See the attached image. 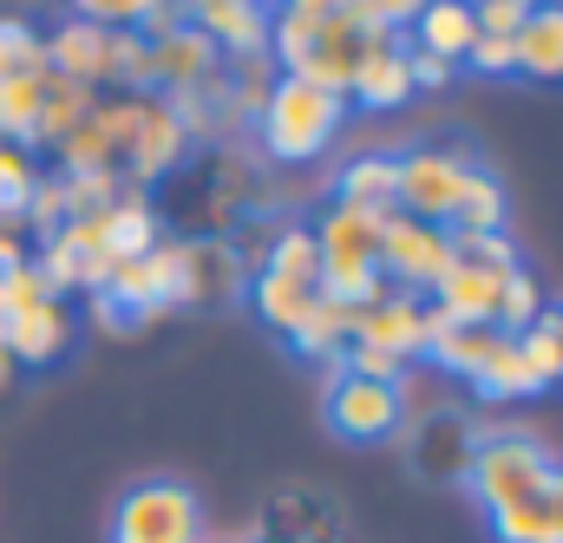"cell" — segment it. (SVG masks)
<instances>
[{"label": "cell", "instance_id": "d590c367", "mask_svg": "<svg viewBox=\"0 0 563 543\" xmlns=\"http://www.w3.org/2000/svg\"><path fill=\"white\" fill-rule=\"evenodd\" d=\"M538 314H544V288L531 281V269H511L505 281H498V308H492V328H498V334H525Z\"/></svg>", "mask_w": 563, "mask_h": 543}, {"label": "cell", "instance_id": "816d5d0a", "mask_svg": "<svg viewBox=\"0 0 563 543\" xmlns=\"http://www.w3.org/2000/svg\"><path fill=\"white\" fill-rule=\"evenodd\" d=\"M256 543H288V538H256Z\"/></svg>", "mask_w": 563, "mask_h": 543}, {"label": "cell", "instance_id": "ba28073f", "mask_svg": "<svg viewBox=\"0 0 563 543\" xmlns=\"http://www.w3.org/2000/svg\"><path fill=\"white\" fill-rule=\"evenodd\" d=\"M132 125H139V99L132 92H119V99H99L73 132L59 137V170L66 177H79V170H119V157H125V144H132Z\"/></svg>", "mask_w": 563, "mask_h": 543}, {"label": "cell", "instance_id": "ab89813d", "mask_svg": "<svg viewBox=\"0 0 563 543\" xmlns=\"http://www.w3.org/2000/svg\"><path fill=\"white\" fill-rule=\"evenodd\" d=\"M0 73H46V33L26 20H0Z\"/></svg>", "mask_w": 563, "mask_h": 543}, {"label": "cell", "instance_id": "5b68a950", "mask_svg": "<svg viewBox=\"0 0 563 543\" xmlns=\"http://www.w3.org/2000/svg\"><path fill=\"white\" fill-rule=\"evenodd\" d=\"M478 164L452 144H413V151H394V210L420 217V223H452V203L465 190Z\"/></svg>", "mask_w": 563, "mask_h": 543}, {"label": "cell", "instance_id": "d4e9b609", "mask_svg": "<svg viewBox=\"0 0 563 543\" xmlns=\"http://www.w3.org/2000/svg\"><path fill=\"white\" fill-rule=\"evenodd\" d=\"M347 334H354V308H341V301L314 295V308H308V321L288 334V347H295V354H308V361H334V367H341Z\"/></svg>", "mask_w": 563, "mask_h": 543}, {"label": "cell", "instance_id": "7bdbcfd3", "mask_svg": "<svg viewBox=\"0 0 563 543\" xmlns=\"http://www.w3.org/2000/svg\"><path fill=\"white\" fill-rule=\"evenodd\" d=\"M465 66H472V73H485V79H505V73H518V53H511V40L478 33V40H472V53H465Z\"/></svg>", "mask_w": 563, "mask_h": 543}, {"label": "cell", "instance_id": "7dc6e473", "mask_svg": "<svg viewBox=\"0 0 563 543\" xmlns=\"http://www.w3.org/2000/svg\"><path fill=\"white\" fill-rule=\"evenodd\" d=\"M190 13H184V0H151V13H144V40H157V33H170V26H184Z\"/></svg>", "mask_w": 563, "mask_h": 543}, {"label": "cell", "instance_id": "4fadbf2b", "mask_svg": "<svg viewBox=\"0 0 563 543\" xmlns=\"http://www.w3.org/2000/svg\"><path fill=\"white\" fill-rule=\"evenodd\" d=\"M73 334H79V321H73V308H66V301H33V308L7 314L0 347H7V361H13V367H53V361L73 347Z\"/></svg>", "mask_w": 563, "mask_h": 543}, {"label": "cell", "instance_id": "484cf974", "mask_svg": "<svg viewBox=\"0 0 563 543\" xmlns=\"http://www.w3.org/2000/svg\"><path fill=\"white\" fill-rule=\"evenodd\" d=\"M106 79H112L119 92H132V99H151V92H157L151 40H144L139 26H119V33H106Z\"/></svg>", "mask_w": 563, "mask_h": 543}, {"label": "cell", "instance_id": "f907efd6", "mask_svg": "<svg viewBox=\"0 0 563 543\" xmlns=\"http://www.w3.org/2000/svg\"><path fill=\"white\" fill-rule=\"evenodd\" d=\"M7 374H13V361H7V347H0V387H7Z\"/></svg>", "mask_w": 563, "mask_h": 543}, {"label": "cell", "instance_id": "7402d4cb", "mask_svg": "<svg viewBox=\"0 0 563 543\" xmlns=\"http://www.w3.org/2000/svg\"><path fill=\"white\" fill-rule=\"evenodd\" d=\"M407 33H413V46L439 53V59H452V66H465V53H472V40H478L472 0H426L420 20H413Z\"/></svg>", "mask_w": 563, "mask_h": 543}, {"label": "cell", "instance_id": "836d02e7", "mask_svg": "<svg viewBox=\"0 0 563 543\" xmlns=\"http://www.w3.org/2000/svg\"><path fill=\"white\" fill-rule=\"evenodd\" d=\"M263 269L276 275H295V281H314L321 288V250H314V230L308 223H282L263 250Z\"/></svg>", "mask_w": 563, "mask_h": 543}, {"label": "cell", "instance_id": "b9f144b4", "mask_svg": "<svg viewBox=\"0 0 563 543\" xmlns=\"http://www.w3.org/2000/svg\"><path fill=\"white\" fill-rule=\"evenodd\" d=\"M538 0H472V20H478V33H498V40H511L518 26H525V13H531Z\"/></svg>", "mask_w": 563, "mask_h": 543}, {"label": "cell", "instance_id": "f1b7e54d", "mask_svg": "<svg viewBox=\"0 0 563 543\" xmlns=\"http://www.w3.org/2000/svg\"><path fill=\"white\" fill-rule=\"evenodd\" d=\"M223 79H230V119H243V125H256V112L269 106V92H276V59L269 53H250V59H223Z\"/></svg>", "mask_w": 563, "mask_h": 543}, {"label": "cell", "instance_id": "ffe728a7", "mask_svg": "<svg viewBox=\"0 0 563 543\" xmlns=\"http://www.w3.org/2000/svg\"><path fill=\"white\" fill-rule=\"evenodd\" d=\"M511 53H518V73L525 79L563 86V7H531L525 26L511 33Z\"/></svg>", "mask_w": 563, "mask_h": 543}, {"label": "cell", "instance_id": "8d00e7d4", "mask_svg": "<svg viewBox=\"0 0 563 543\" xmlns=\"http://www.w3.org/2000/svg\"><path fill=\"white\" fill-rule=\"evenodd\" d=\"M59 177H66V170H59ZM119 197H125V177H119V170H79V177H66V223L106 217Z\"/></svg>", "mask_w": 563, "mask_h": 543}, {"label": "cell", "instance_id": "f5cc1de1", "mask_svg": "<svg viewBox=\"0 0 563 543\" xmlns=\"http://www.w3.org/2000/svg\"><path fill=\"white\" fill-rule=\"evenodd\" d=\"M538 7H563V0H538Z\"/></svg>", "mask_w": 563, "mask_h": 543}, {"label": "cell", "instance_id": "4dcf8cb0", "mask_svg": "<svg viewBox=\"0 0 563 543\" xmlns=\"http://www.w3.org/2000/svg\"><path fill=\"white\" fill-rule=\"evenodd\" d=\"M445 236H452V263H465V269H485V275L525 269L511 230H445Z\"/></svg>", "mask_w": 563, "mask_h": 543}, {"label": "cell", "instance_id": "ac0fdd59", "mask_svg": "<svg viewBox=\"0 0 563 543\" xmlns=\"http://www.w3.org/2000/svg\"><path fill=\"white\" fill-rule=\"evenodd\" d=\"M151 66H157V92H177V86H197V79H210L217 66H223V53L184 20V26H170V33H157L151 40Z\"/></svg>", "mask_w": 563, "mask_h": 543}, {"label": "cell", "instance_id": "1f68e13d", "mask_svg": "<svg viewBox=\"0 0 563 543\" xmlns=\"http://www.w3.org/2000/svg\"><path fill=\"white\" fill-rule=\"evenodd\" d=\"M445 230H505V184L478 164L472 177H465V190H459V203H452V223Z\"/></svg>", "mask_w": 563, "mask_h": 543}, {"label": "cell", "instance_id": "cb8c5ba5", "mask_svg": "<svg viewBox=\"0 0 563 543\" xmlns=\"http://www.w3.org/2000/svg\"><path fill=\"white\" fill-rule=\"evenodd\" d=\"M498 281L505 275H485V269H465V263H452V269L432 281V308H445L452 321H492V308H498Z\"/></svg>", "mask_w": 563, "mask_h": 543}, {"label": "cell", "instance_id": "4316f807", "mask_svg": "<svg viewBox=\"0 0 563 543\" xmlns=\"http://www.w3.org/2000/svg\"><path fill=\"white\" fill-rule=\"evenodd\" d=\"M472 394L478 400H531V394H544V380L525 367V354H518V341L505 334L498 347H492V361L472 374Z\"/></svg>", "mask_w": 563, "mask_h": 543}, {"label": "cell", "instance_id": "30bf717a", "mask_svg": "<svg viewBox=\"0 0 563 543\" xmlns=\"http://www.w3.org/2000/svg\"><path fill=\"white\" fill-rule=\"evenodd\" d=\"M184 151H190L184 125H177L170 106L151 92V99H139V125H132L125 157H119V177H132V184H157V177H170V170L184 164Z\"/></svg>", "mask_w": 563, "mask_h": 543}, {"label": "cell", "instance_id": "9a60e30c", "mask_svg": "<svg viewBox=\"0 0 563 543\" xmlns=\"http://www.w3.org/2000/svg\"><path fill=\"white\" fill-rule=\"evenodd\" d=\"M505 334L492 328V321H452L445 308H432L426 301V354L420 361H432L439 374H452V380H472L485 361H492V347H498Z\"/></svg>", "mask_w": 563, "mask_h": 543}, {"label": "cell", "instance_id": "5bb4252c", "mask_svg": "<svg viewBox=\"0 0 563 543\" xmlns=\"http://www.w3.org/2000/svg\"><path fill=\"white\" fill-rule=\"evenodd\" d=\"M184 13L223 59L269 53V7L263 0H184Z\"/></svg>", "mask_w": 563, "mask_h": 543}, {"label": "cell", "instance_id": "9c48e42d", "mask_svg": "<svg viewBox=\"0 0 563 543\" xmlns=\"http://www.w3.org/2000/svg\"><path fill=\"white\" fill-rule=\"evenodd\" d=\"M184 263H177V308H210V301H236L250 288L243 275V250L223 243V236H197V243H177Z\"/></svg>", "mask_w": 563, "mask_h": 543}, {"label": "cell", "instance_id": "f546056e", "mask_svg": "<svg viewBox=\"0 0 563 543\" xmlns=\"http://www.w3.org/2000/svg\"><path fill=\"white\" fill-rule=\"evenodd\" d=\"M518 341V354H525V367L544 380V394L563 387V308H544L525 334H511Z\"/></svg>", "mask_w": 563, "mask_h": 543}, {"label": "cell", "instance_id": "7a4b0ae2", "mask_svg": "<svg viewBox=\"0 0 563 543\" xmlns=\"http://www.w3.org/2000/svg\"><path fill=\"white\" fill-rule=\"evenodd\" d=\"M551 472H558V458L544 452V439L505 425V432H472V452H465L459 485H465L472 505L492 518V511H505V505L544 498V491H551Z\"/></svg>", "mask_w": 563, "mask_h": 543}, {"label": "cell", "instance_id": "bcb514c9", "mask_svg": "<svg viewBox=\"0 0 563 543\" xmlns=\"http://www.w3.org/2000/svg\"><path fill=\"white\" fill-rule=\"evenodd\" d=\"M92 321H99L106 334H144V328H151L144 314H132V308H119L112 295H92Z\"/></svg>", "mask_w": 563, "mask_h": 543}, {"label": "cell", "instance_id": "db71d44e", "mask_svg": "<svg viewBox=\"0 0 563 543\" xmlns=\"http://www.w3.org/2000/svg\"><path fill=\"white\" fill-rule=\"evenodd\" d=\"M263 7H269V13H276V7H282V0H263Z\"/></svg>", "mask_w": 563, "mask_h": 543}, {"label": "cell", "instance_id": "60d3db41", "mask_svg": "<svg viewBox=\"0 0 563 543\" xmlns=\"http://www.w3.org/2000/svg\"><path fill=\"white\" fill-rule=\"evenodd\" d=\"M66 7H73V20H92V26H106V33L144 26V13H151V0H66Z\"/></svg>", "mask_w": 563, "mask_h": 543}, {"label": "cell", "instance_id": "8992f818", "mask_svg": "<svg viewBox=\"0 0 563 543\" xmlns=\"http://www.w3.org/2000/svg\"><path fill=\"white\" fill-rule=\"evenodd\" d=\"M321 419H328V432L347 439V445H380V439H394V432L407 425V387H394V380H361V374L334 367V380H328V394H321Z\"/></svg>", "mask_w": 563, "mask_h": 543}, {"label": "cell", "instance_id": "ee69618b", "mask_svg": "<svg viewBox=\"0 0 563 543\" xmlns=\"http://www.w3.org/2000/svg\"><path fill=\"white\" fill-rule=\"evenodd\" d=\"M354 7H361V20H367L374 33H407V26L420 20L426 0H354Z\"/></svg>", "mask_w": 563, "mask_h": 543}, {"label": "cell", "instance_id": "e575fe53", "mask_svg": "<svg viewBox=\"0 0 563 543\" xmlns=\"http://www.w3.org/2000/svg\"><path fill=\"white\" fill-rule=\"evenodd\" d=\"M498 543H558V518H551V491L544 498H525V505H505L485 518Z\"/></svg>", "mask_w": 563, "mask_h": 543}, {"label": "cell", "instance_id": "d6a6232c", "mask_svg": "<svg viewBox=\"0 0 563 543\" xmlns=\"http://www.w3.org/2000/svg\"><path fill=\"white\" fill-rule=\"evenodd\" d=\"M33 119H40V73H0V137L33 151Z\"/></svg>", "mask_w": 563, "mask_h": 543}, {"label": "cell", "instance_id": "6da1fadb", "mask_svg": "<svg viewBox=\"0 0 563 543\" xmlns=\"http://www.w3.org/2000/svg\"><path fill=\"white\" fill-rule=\"evenodd\" d=\"M367 40H374V26L361 20L354 0H341L328 13H301V7H276L269 13V59H276V73L308 79L321 92H341V99H347V79H354Z\"/></svg>", "mask_w": 563, "mask_h": 543}, {"label": "cell", "instance_id": "f6af8a7d", "mask_svg": "<svg viewBox=\"0 0 563 543\" xmlns=\"http://www.w3.org/2000/svg\"><path fill=\"white\" fill-rule=\"evenodd\" d=\"M407 73H413V92H439V86H452V59H439V53H426V46H407Z\"/></svg>", "mask_w": 563, "mask_h": 543}, {"label": "cell", "instance_id": "74e56055", "mask_svg": "<svg viewBox=\"0 0 563 543\" xmlns=\"http://www.w3.org/2000/svg\"><path fill=\"white\" fill-rule=\"evenodd\" d=\"M20 223H26V230H33L40 243L66 230V177H59V170H40V184H33V197H26Z\"/></svg>", "mask_w": 563, "mask_h": 543}, {"label": "cell", "instance_id": "c3c4849f", "mask_svg": "<svg viewBox=\"0 0 563 543\" xmlns=\"http://www.w3.org/2000/svg\"><path fill=\"white\" fill-rule=\"evenodd\" d=\"M26 256H33V250H26V230H7V236H0V275L20 269Z\"/></svg>", "mask_w": 563, "mask_h": 543}, {"label": "cell", "instance_id": "2e32d148", "mask_svg": "<svg viewBox=\"0 0 563 543\" xmlns=\"http://www.w3.org/2000/svg\"><path fill=\"white\" fill-rule=\"evenodd\" d=\"M354 341H367V347H387L394 361H420L426 354V295H400V288H387L374 308H361L354 314Z\"/></svg>", "mask_w": 563, "mask_h": 543}, {"label": "cell", "instance_id": "8fae6325", "mask_svg": "<svg viewBox=\"0 0 563 543\" xmlns=\"http://www.w3.org/2000/svg\"><path fill=\"white\" fill-rule=\"evenodd\" d=\"M177 263H184V250L177 243H157V250H144L132 263H119V269L106 275V288L99 295H112L119 308H132V314H164V308H177Z\"/></svg>", "mask_w": 563, "mask_h": 543}, {"label": "cell", "instance_id": "681fc988", "mask_svg": "<svg viewBox=\"0 0 563 543\" xmlns=\"http://www.w3.org/2000/svg\"><path fill=\"white\" fill-rule=\"evenodd\" d=\"M551 518H558V543H563V465L551 472Z\"/></svg>", "mask_w": 563, "mask_h": 543}, {"label": "cell", "instance_id": "d6986e66", "mask_svg": "<svg viewBox=\"0 0 563 543\" xmlns=\"http://www.w3.org/2000/svg\"><path fill=\"white\" fill-rule=\"evenodd\" d=\"M243 295H250L256 321H263L269 334H282V341H288V334L308 321V308H314V295H321V288H314V281H295V275H276V269H256Z\"/></svg>", "mask_w": 563, "mask_h": 543}, {"label": "cell", "instance_id": "e0dca14e", "mask_svg": "<svg viewBox=\"0 0 563 543\" xmlns=\"http://www.w3.org/2000/svg\"><path fill=\"white\" fill-rule=\"evenodd\" d=\"M46 73H66V79H79V86H106V26H92V20H59L53 33H46Z\"/></svg>", "mask_w": 563, "mask_h": 543}, {"label": "cell", "instance_id": "52a82bcc", "mask_svg": "<svg viewBox=\"0 0 563 543\" xmlns=\"http://www.w3.org/2000/svg\"><path fill=\"white\" fill-rule=\"evenodd\" d=\"M380 275H387V288H400V295H432V281L452 269V236L439 230V223H420V217H407V210H387V223H380Z\"/></svg>", "mask_w": 563, "mask_h": 543}, {"label": "cell", "instance_id": "3957f363", "mask_svg": "<svg viewBox=\"0 0 563 543\" xmlns=\"http://www.w3.org/2000/svg\"><path fill=\"white\" fill-rule=\"evenodd\" d=\"M341 119H347V99H341V92H321V86L282 73L276 92H269V106L256 112V144H263V157H276V164H314V157H328V144L341 137Z\"/></svg>", "mask_w": 563, "mask_h": 543}, {"label": "cell", "instance_id": "44dd1931", "mask_svg": "<svg viewBox=\"0 0 563 543\" xmlns=\"http://www.w3.org/2000/svg\"><path fill=\"white\" fill-rule=\"evenodd\" d=\"M99 106L92 86L66 79V73H40V119H33V151H59V137L73 132L86 112Z\"/></svg>", "mask_w": 563, "mask_h": 543}, {"label": "cell", "instance_id": "603a6c76", "mask_svg": "<svg viewBox=\"0 0 563 543\" xmlns=\"http://www.w3.org/2000/svg\"><path fill=\"white\" fill-rule=\"evenodd\" d=\"M164 106H170V119L184 125V137H210L230 125V79H223V66L210 73V79H197V86H177V92H157Z\"/></svg>", "mask_w": 563, "mask_h": 543}, {"label": "cell", "instance_id": "277c9868", "mask_svg": "<svg viewBox=\"0 0 563 543\" xmlns=\"http://www.w3.org/2000/svg\"><path fill=\"white\" fill-rule=\"evenodd\" d=\"M112 543H210L203 498L184 478H139L112 505Z\"/></svg>", "mask_w": 563, "mask_h": 543}, {"label": "cell", "instance_id": "7c38bea8", "mask_svg": "<svg viewBox=\"0 0 563 543\" xmlns=\"http://www.w3.org/2000/svg\"><path fill=\"white\" fill-rule=\"evenodd\" d=\"M413 99V73H407V40L400 33H374L354 79H347V106H367V112H400Z\"/></svg>", "mask_w": 563, "mask_h": 543}, {"label": "cell", "instance_id": "f35d334b", "mask_svg": "<svg viewBox=\"0 0 563 543\" xmlns=\"http://www.w3.org/2000/svg\"><path fill=\"white\" fill-rule=\"evenodd\" d=\"M33 184H40L33 151L0 137V217H20V210H26V197H33Z\"/></svg>", "mask_w": 563, "mask_h": 543}, {"label": "cell", "instance_id": "83f0119b", "mask_svg": "<svg viewBox=\"0 0 563 543\" xmlns=\"http://www.w3.org/2000/svg\"><path fill=\"white\" fill-rule=\"evenodd\" d=\"M334 203L394 210V157H387V151H367V157L341 164V177H334Z\"/></svg>", "mask_w": 563, "mask_h": 543}]
</instances>
